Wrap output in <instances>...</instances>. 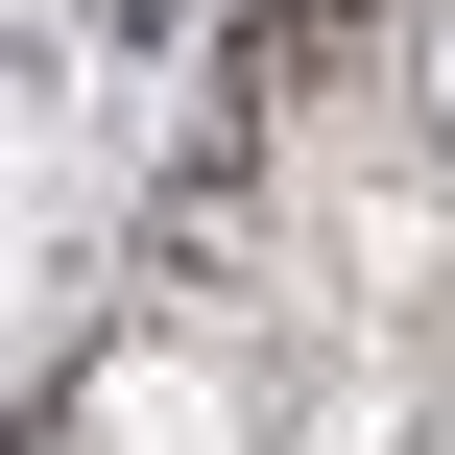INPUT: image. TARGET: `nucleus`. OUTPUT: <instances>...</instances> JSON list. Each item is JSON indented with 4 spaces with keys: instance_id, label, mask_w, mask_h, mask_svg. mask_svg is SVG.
Listing matches in <instances>:
<instances>
[{
    "instance_id": "1",
    "label": "nucleus",
    "mask_w": 455,
    "mask_h": 455,
    "mask_svg": "<svg viewBox=\"0 0 455 455\" xmlns=\"http://www.w3.org/2000/svg\"><path fill=\"white\" fill-rule=\"evenodd\" d=\"M72 455H264V384H240V360H192V336H144V360H96Z\"/></svg>"
},
{
    "instance_id": "2",
    "label": "nucleus",
    "mask_w": 455,
    "mask_h": 455,
    "mask_svg": "<svg viewBox=\"0 0 455 455\" xmlns=\"http://www.w3.org/2000/svg\"><path fill=\"white\" fill-rule=\"evenodd\" d=\"M432 144H455V0H432Z\"/></svg>"
}]
</instances>
